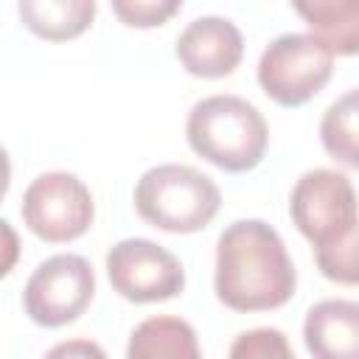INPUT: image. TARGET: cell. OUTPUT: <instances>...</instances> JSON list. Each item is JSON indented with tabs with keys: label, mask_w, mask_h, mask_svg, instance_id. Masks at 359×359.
<instances>
[{
	"label": "cell",
	"mask_w": 359,
	"mask_h": 359,
	"mask_svg": "<svg viewBox=\"0 0 359 359\" xmlns=\"http://www.w3.org/2000/svg\"><path fill=\"white\" fill-rule=\"evenodd\" d=\"M188 146L222 171H252L269 143L264 115L238 95H210L194 104L185 123Z\"/></svg>",
	"instance_id": "obj_3"
},
{
	"label": "cell",
	"mask_w": 359,
	"mask_h": 359,
	"mask_svg": "<svg viewBox=\"0 0 359 359\" xmlns=\"http://www.w3.org/2000/svg\"><path fill=\"white\" fill-rule=\"evenodd\" d=\"M22 222L48 244H67L93 224L95 205L87 185L67 171L39 174L22 194Z\"/></svg>",
	"instance_id": "obj_7"
},
{
	"label": "cell",
	"mask_w": 359,
	"mask_h": 359,
	"mask_svg": "<svg viewBox=\"0 0 359 359\" xmlns=\"http://www.w3.org/2000/svg\"><path fill=\"white\" fill-rule=\"evenodd\" d=\"M230 356L244 359H266V356H292V348L286 337L278 328H252L238 334V339L230 345Z\"/></svg>",
	"instance_id": "obj_16"
},
{
	"label": "cell",
	"mask_w": 359,
	"mask_h": 359,
	"mask_svg": "<svg viewBox=\"0 0 359 359\" xmlns=\"http://www.w3.org/2000/svg\"><path fill=\"white\" fill-rule=\"evenodd\" d=\"M289 213L294 227L311 241L320 272L353 286L356 266V191L351 180L331 168L306 171L289 196Z\"/></svg>",
	"instance_id": "obj_2"
},
{
	"label": "cell",
	"mask_w": 359,
	"mask_h": 359,
	"mask_svg": "<svg viewBox=\"0 0 359 359\" xmlns=\"http://www.w3.org/2000/svg\"><path fill=\"white\" fill-rule=\"evenodd\" d=\"M334 73V53L311 34H280L258 59V84L280 107L311 101Z\"/></svg>",
	"instance_id": "obj_5"
},
{
	"label": "cell",
	"mask_w": 359,
	"mask_h": 359,
	"mask_svg": "<svg viewBox=\"0 0 359 359\" xmlns=\"http://www.w3.org/2000/svg\"><path fill=\"white\" fill-rule=\"evenodd\" d=\"M219 185L182 163L149 168L135 185V208L143 222L165 233L205 230L219 213Z\"/></svg>",
	"instance_id": "obj_4"
},
{
	"label": "cell",
	"mask_w": 359,
	"mask_h": 359,
	"mask_svg": "<svg viewBox=\"0 0 359 359\" xmlns=\"http://www.w3.org/2000/svg\"><path fill=\"white\" fill-rule=\"evenodd\" d=\"M129 359H199L202 348L191 323L180 317H146L129 337Z\"/></svg>",
	"instance_id": "obj_13"
},
{
	"label": "cell",
	"mask_w": 359,
	"mask_h": 359,
	"mask_svg": "<svg viewBox=\"0 0 359 359\" xmlns=\"http://www.w3.org/2000/svg\"><path fill=\"white\" fill-rule=\"evenodd\" d=\"M303 342L317 359H353L359 353V306L353 300H320L306 314Z\"/></svg>",
	"instance_id": "obj_10"
},
{
	"label": "cell",
	"mask_w": 359,
	"mask_h": 359,
	"mask_svg": "<svg viewBox=\"0 0 359 359\" xmlns=\"http://www.w3.org/2000/svg\"><path fill=\"white\" fill-rule=\"evenodd\" d=\"M109 3L115 17L129 28L165 25L182 8V0H109Z\"/></svg>",
	"instance_id": "obj_15"
},
{
	"label": "cell",
	"mask_w": 359,
	"mask_h": 359,
	"mask_svg": "<svg viewBox=\"0 0 359 359\" xmlns=\"http://www.w3.org/2000/svg\"><path fill=\"white\" fill-rule=\"evenodd\" d=\"M294 264L278 230L261 219L227 224L216 241V297L233 311H272L292 300Z\"/></svg>",
	"instance_id": "obj_1"
},
{
	"label": "cell",
	"mask_w": 359,
	"mask_h": 359,
	"mask_svg": "<svg viewBox=\"0 0 359 359\" xmlns=\"http://www.w3.org/2000/svg\"><path fill=\"white\" fill-rule=\"evenodd\" d=\"M292 8L331 53L359 50V0H292Z\"/></svg>",
	"instance_id": "obj_11"
},
{
	"label": "cell",
	"mask_w": 359,
	"mask_h": 359,
	"mask_svg": "<svg viewBox=\"0 0 359 359\" xmlns=\"http://www.w3.org/2000/svg\"><path fill=\"white\" fill-rule=\"evenodd\" d=\"M8 182H11V160H8V151L0 146V199L8 191Z\"/></svg>",
	"instance_id": "obj_18"
},
{
	"label": "cell",
	"mask_w": 359,
	"mask_h": 359,
	"mask_svg": "<svg viewBox=\"0 0 359 359\" xmlns=\"http://www.w3.org/2000/svg\"><path fill=\"white\" fill-rule=\"evenodd\" d=\"M20 261V236L17 230L0 219V278H6Z\"/></svg>",
	"instance_id": "obj_17"
},
{
	"label": "cell",
	"mask_w": 359,
	"mask_h": 359,
	"mask_svg": "<svg viewBox=\"0 0 359 359\" xmlns=\"http://www.w3.org/2000/svg\"><path fill=\"white\" fill-rule=\"evenodd\" d=\"M356 90H348L342 93L323 115V123H320V140H323V149L345 163L348 168H356L359 165V143H356Z\"/></svg>",
	"instance_id": "obj_14"
},
{
	"label": "cell",
	"mask_w": 359,
	"mask_h": 359,
	"mask_svg": "<svg viewBox=\"0 0 359 359\" xmlns=\"http://www.w3.org/2000/svg\"><path fill=\"white\" fill-rule=\"evenodd\" d=\"M107 278L129 303H157L185 289V272L174 252L149 238H123L107 252Z\"/></svg>",
	"instance_id": "obj_8"
},
{
	"label": "cell",
	"mask_w": 359,
	"mask_h": 359,
	"mask_svg": "<svg viewBox=\"0 0 359 359\" xmlns=\"http://www.w3.org/2000/svg\"><path fill=\"white\" fill-rule=\"evenodd\" d=\"M50 353L53 356H59V353H98L101 356V348H95V345H59Z\"/></svg>",
	"instance_id": "obj_19"
},
{
	"label": "cell",
	"mask_w": 359,
	"mask_h": 359,
	"mask_svg": "<svg viewBox=\"0 0 359 359\" xmlns=\"http://www.w3.org/2000/svg\"><path fill=\"white\" fill-rule=\"evenodd\" d=\"M20 22L39 39L67 42L95 20V0H17Z\"/></svg>",
	"instance_id": "obj_12"
},
{
	"label": "cell",
	"mask_w": 359,
	"mask_h": 359,
	"mask_svg": "<svg viewBox=\"0 0 359 359\" xmlns=\"http://www.w3.org/2000/svg\"><path fill=\"white\" fill-rule=\"evenodd\" d=\"M95 294V275L87 258L62 252L48 261H42L25 289H22V306L25 314L42 325V328H62L67 323H76Z\"/></svg>",
	"instance_id": "obj_6"
},
{
	"label": "cell",
	"mask_w": 359,
	"mask_h": 359,
	"mask_svg": "<svg viewBox=\"0 0 359 359\" xmlns=\"http://www.w3.org/2000/svg\"><path fill=\"white\" fill-rule=\"evenodd\" d=\"M244 56L241 31L224 17H199L185 25L177 39L180 65L199 79H224L230 76Z\"/></svg>",
	"instance_id": "obj_9"
}]
</instances>
